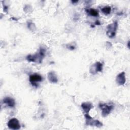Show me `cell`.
Instances as JSON below:
<instances>
[{"instance_id": "11", "label": "cell", "mask_w": 130, "mask_h": 130, "mask_svg": "<svg viewBox=\"0 0 130 130\" xmlns=\"http://www.w3.org/2000/svg\"><path fill=\"white\" fill-rule=\"evenodd\" d=\"M89 13L92 15L94 16H97L98 15V12L95 9H90L89 10Z\"/></svg>"}, {"instance_id": "10", "label": "cell", "mask_w": 130, "mask_h": 130, "mask_svg": "<svg viewBox=\"0 0 130 130\" xmlns=\"http://www.w3.org/2000/svg\"><path fill=\"white\" fill-rule=\"evenodd\" d=\"M102 11L105 14H108L110 13L111 8L110 7H104L102 9Z\"/></svg>"}, {"instance_id": "1", "label": "cell", "mask_w": 130, "mask_h": 130, "mask_svg": "<svg viewBox=\"0 0 130 130\" xmlns=\"http://www.w3.org/2000/svg\"><path fill=\"white\" fill-rule=\"evenodd\" d=\"M8 126L11 129L18 130L20 128L18 121L16 118H12L8 123Z\"/></svg>"}, {"instance_id": "7", "label": "cell", "mask_w": 130, "mask_h": 130, "mask_svg": "<svg viewBox=\"0 0 130 130\" xmlns=\"http://www.w3.org/2000/svg\"><path fill=\"white\" fill-rule=\"evenodd\" d=\"M48 79L52 82H57V79L55 74L53 72H50L48 73Z\"/></svg>"}, {"instance_id": "2", "label": "cell", "mask_w": 130, "mask_h": 130, "mask_svg": "<svg viewBox=\"0 0 130 130\" xmlns=\"http://www.w3.org/2000/svg\"><path fill=\"white\" fill-rule=\"evenodd\" d=\"M117 27V24L116 22L112 24H111L108 25V31L107 32V34L108 35V36L110 37L114 36Z\"/></svg>"}, {"instance_id": "3", "label": "cell", "mask_w": 130, "mask_h": 130, "mask_svg": "<svg viewBox=\"0 0 130 130\" xmlns=\"http://www.w3.org/2000/svg\"><path fill=\"white\" fill-rule=\"evenodd\" d=\"M100 107L102 110V115L104 116H106L109 114L111 110L113 108V106L111 105H108L107 104H100Z\"/></svg>"}, {"instance_id": "8", "label": "cell", "mask_w": 130, "mask_h": 130, "mask_svg": "<svg viewBox=\"0 0 130 130\" xmlns=\"http://www.w3.org/2000/svg\"><path fill=\"white\" fill-rule=\"evenodd\" d=\"M4 102L10 107H13L15 105V102L14 100L12 99L9 98H7L5 99L4 100Z\"/></svg>"}, {"instance_id": "4", "label": "cell", "mask_w": 130, "mask_h": 130, "mask_svg": "<svg viewBox=\"0 0 130 130\" xmlns=\"http://www.w3.org/2000/svg\"><path fill=\"white\" fill-rule=\"evenodd\" d=\"M42 78L41 76L37 75V74L31 75L30 77V81L31 83H32V85H33L34 86H36L38 85L37 83L40 82V81H42Z\"/></svg>"}, {"instance_id": "5", "label": "cell", "mask_w": 130, "mask_h": 130, "mask_svg": "<svg viewBox=\"0 0 130 130\" xmlns=\"http://www.w3.org/2000/svg\"><path fill=\"white\" fill-rule=\"evenodd\" d=\"M117 82L120 85H123L126 82V78H125V73L122 72L119 74L116 78Z\"/></svg>"}, {"instance_id": "9", "label": "cell", "mask_w": 130, "mask_h": 130, "mask_svg": "<svg viewBox=\"0 0 130 130\" xmlns=\"http://www.w3.org/2000/svg\"><path fill=\"white\" fill-rule=\"evenodd\" d=\"M95 67V70H96L95 72H97L99 71H101L102 70V64L100 63H97L95 65H94Z\"/></svg>"}, {"instance_id": "6", "label": "cell", "mask_w": 130, "mask_h": 130, "mask_svg": "<svg viewBox=\"0 0 130 130\" xmlns=\"http://www.w3.org/2000/svg\"><path fill=\"white\" fill-rule=\"evenodd\" d=\"M81 106L83 108L84 111L86 113H88L92 108V105L90 103H85Z\"/></svg>"}]
</instances>
